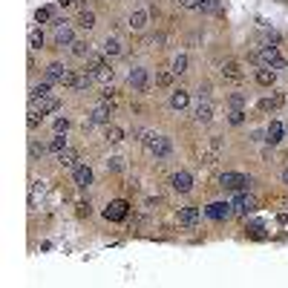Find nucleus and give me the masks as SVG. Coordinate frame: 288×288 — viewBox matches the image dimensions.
<instances>
[{
	"mask_svg": "<svg viewBox=\"0 0 288 288\" xmlns=\"http://www.w3.org/2000/svg\"><path fill=\"white\" fill-rule=\"evenodd\" d=\"M144 147L156 156V159H167L170 153H173V141L167 138V135H159V133H144Z\"/></svg>",
	"mask_w": 288,
	"mask_h": 288,
	"instance_id": "nucleus-1",
	"label": "nucleus"
},
{
	"mask_svg": "<svg viewBox=\"0 0 288 288\" xmlns=\"http://www.w3.org/2000/svg\"><path fill=\"white\" fill-rule=\"evenodd\" d=\"M251 185H254V179H251V176H245V173H233V170H228V173L219 176V188H225V191L242 193V191H248Z\"/></svg>",
	"mask_w": 288,
	"mask_h": 288,
	"instance_id": "nucleus-2",
	"label": "nucleus"
},
{
	"mask_svg": "<svg viewBox=\"0 0 288 288\" xmlns=\"http://www.w3.org/2000/svg\"><path fill=\"white\" fill-rule=\"evenodd\" d=\"M96 81V75L90 72V69H81V72H75V69H66L64 75V87H69V90H90V84Z\"/></svg>",
	"mask_w": 288,
	"mask_h": 288,
	"instance_id": "nucleus-3",
	"label": "nucleus"
},
{
	"mask_svg": "<svg viewBox=\"0 0 288 288\" xmlns=\"http://www.w3.org/2000/svg\"><path fill=\"white\" fill-rule=\"evenodd\" d=\"M256 58L262 61V66H271V69H286V58L280 55V49L277 46H262L259 52H256Z\"/></svg>",
	"mask_w": 288,
	"mask_h": 288,
	"instance_id": "nucleus-4",
	"label": "nucleus"
},
{
	"mask_svg": "<svg viewBox=\"0 0 288 288\" xmlns=\"http://www.w3.org/2000/svg\"><path fill=\"white\" fill-rule=\"evenodd\" d=\"M127 84L135 90V93H147V90H150V72H147V69H141V66L130 69V72H127Z\"/></svg>",
	"mask_w": 288,
	"mask_h": 288,
	"instance_id": "nucleus-5",
	"label": "nucleus"
},
{
	"mask_svg": "<svg viewBox=\"0 0 288 288\" xmlns=\"http://www.w3.org/2000/svg\"><path fill=\"white\" fill-rule=\"evenodd\" d=\"M230 213H233V205H230V202H211V205L205 208V216L213 219V222H225Z\"/></svg>",
	"mask_w": 288,
	"mask_h": 288,
	"instance_id": "nucleus-6",
	"label": "nucleus"
},
{
	"mask_svg": "<svg viewBox=\"0 0 288 288\" xmlns=\"http://www.w3.org/2000/svg\"><path fill=\"white\" fill-rule=\"evenodd\" d=\"M55 43L58 46H72L75 43V35H72V29H69V23H66L64 18L55 20Z\"/></svg>",
	"mask_w": 288,
	"mask_h": 288,
	"instance_id": "nucleus-7",
	"label": "nucleus"
},
{
	"mask_svg": "<svg viewBox=\"0 0 288 288\" xmlns=\"http://www.w3.org/2000/svg\"><path fill=\"white\" fill-rule=\"evenodd\" d=\"M127 208L130 205L124 202V199H115V202H110V205L104 208V216H107L110 222H121V219L127 216Z\"/></svg>",
	"mask_w": 288,
	"mask_h": 288,
	"instance_id": "nucleus-8",
	"label": "nucleus"
},
{
	"mask_svg": "<svg viewBox=\"0 0 288 288\" xmlns=\"http://www.w3.org/2000/svg\"><path fill=\"white\" fill-rule=\"evenodd\" d=\"M170 185H173V191L176 193H191L193 191V176L188 173V170H179V173H173Z\"/></svg>",
	"mask_w": 288,
	"mask_h": 288,
	"instance_id": "nucleus-9",
	"label": "nucleus"
},
{
	"mask_svg": "<svg viewBox=\"0 0 288 288\" xmlns=\"http://www.w3.org/2000/svg\"><path fill=\"white\" fill-rule=\"evenodd\" d=\"M230 205H233V211H236V213H254V211H256V199L251 196V193H245V191L239 193Z\"/></svg>",
	"mask_w": 288,
	"mask_h": 288,
	"instance_id": "nucleus-10",
	"label": "nucleus"
},
{
	"mask_svg": "<svg viewBox=\"0 0 288 288\" xmlns=\"http://www.w3.org/2000/svg\"><path fill=\"white\" fill-rule=\"evenodd\" d=\"M32 107L38 110V113L49 115V113L61 110V98H55V96H43V98H38V101H32Z\"/></svg>",
	"mask_w": 288,
	"mask_h": 288,
	"instance_id": "nucleus-11",
	"label": "nucleus"
},
{
	"mask_svg": "<svg viewBox=\"0 0 288 288\" xmlns=\"http://www.w3.org/2000/svg\"><path fill=\"white\" fill-rule=\"evenodd\" d=\"M222 78L233 81V84H239V81L245 78V72H242V64H239V61H225V64H222Z\"/></svg>",
	"mask_w": 288,
	"mask_h": 288,
	"instance_id": "nucleus-12",
	"label": "nucleus"
},
{
	"mask_svg": "<svg viewBox=\"0 0 288 288\" xmlns=\"http://www.w3.org/2000/svg\"><path fill=\"white\" fill-rule=\"evenodd\" d=\"M72 176H75V185H78V188H81V191H84V188H90V185H93V167H90V164H78V167H75V173H72Z\"/></svg>",
	"mask_w": 288,
	"mask_h": 288,
	"instance_id": "nucleus-13",
	"label": "nucleus"
},
{
	"mask_svg": "<svg viewBox=\"0 0 288 288\" xmlns=\"http://www.w3.org/2000/svg\"><path fill=\"white\" fill-rule=\"evenodd\" d=\"M283 135H286L283 121H271V127L265 130V141H268V144H280V141H283Z\"/></svg>",
	"mask_w": 288,
	"mask_h": 288,
	"instance_id": "nucleus-14",
	"label": "nucleus"
},
{
	"mask_svg": "<svg viewBox=\"0 0 288 288\" xmlns=\"http://www.w3.org/2000/svg\"><path fill=\"white\" fill-rule=\"evenodd\" d=\"M256 84L259 87H274V81H277V69H271V66H262V69H256Z\"/></svg>",
	"mask_w": 288,
	"mask_h": 288,
	"instance_id": "nucleus-15",
	"label": "nucleus"
},
{
	"mask_svg": "<svg viewBox=\"0 0 288 288\" xmlns=\"http://www.w3.org/2000/svg\"><path fill=\"white\" fill-rule=\"evenodd\" d=\"M196 222H199V208L188 205V208H182V211H179V225H185V228H193Z\"/></svg>",
	"mask_w": 288,
	"mask_h": 288,
	"instance_id": "nucleus-16",
	"label": "nucleus"
},
{
	"mask_svg": "<svg viewBox=\"0 0 288 288\" xmlns=\"http://www.w3.org/2000/svg\"><path fill=\"white\" fill-rule=\"evenodd\" d=\"M219 153H222V138H211V147L202 153V161L205 164H213V161L219 159Z\"/></svg>",
	"mask_w": 288,
	"mask_h": 288,
	"instance_id": "nucleus-17",
	"label": "nucleus"
},
{
	"mask_svg": "<svg viewBox=\"0 0 288 288\" xmlns=\"http://www.w3.org/2000/svg\"><path fill=\"white\" fill-rule=\"evenodd\" d=\"M193 115H196V121H199V124H211V121H213V107H211V101H202V104L196 107V113H193Z\"/></svg>",
	"mask_w": 288,
	"mask_h": 288,
	"instance_id": "nucleus-18",
	"label": "nucleus"
},
{
	"mask_svg": "<svg viewBox=\"0 0 288 288\" xmlns=\"http://www.w3.org/2000/svg\"><path fill=\"white\" fill-rule=\"evenodd\" d=\"M110 115H113V110H110V104L104 101V104H98L96 110L90 113V118L96 121V124H110Z\"/></svg>",
	"mask_w": 288,
	"mask_h": 288,
	"instance_id": "nucleus-19",
	"label": "nucleus"
},
{
	"mask_svg": "<svg viewBox=\"0 0 288 288\" xmlns=\"http://www.w3.org/2000/svg\"><path fill=\"white\" fill-rule=\"evenodd\" d=\"M64 75H66V66H64V64L52 61V64L46 66V81H49V84H55V81L61 84V81H64Z\"/></svg>",
	"mask_w": 288,
	"mask_h": 288,
	"instance_id": "nucleus-20",
	"label": "nucleus"
},
{
	"mask_svg": "<svg viewBox=\"0 0 288 288\" xmlns=\"http://www.w3.org/2000/svg\"><path fill=\"white\" fill-rule=\"evenodd\" d=\"M147 18H150V15H147L144 9H138V12H133V15L127 18V26L130 29H135V32H141V29L147 26Z\"/></svg>",
	"mask_w": 288,
	"mask_h": 288,
	"instance_id": "nucleus-21",
	"label": "nucleus"
},
{
	"mask_svg": "<svg viewBox=\"0 0 288 288\" xmlns=\"http://www.w3.org/2000/svg\"><path fill=\"white\" fill-rule=\"evenodd\" d=\"M93 75H96V81H101V84H113V75H115V69L107 64H101L98 69H93Z\"/></svg>",
	"mask_w": 288,
	"mask_h": 288,
	"instance_id": "nucleus-22",
	"label": "nucleus"
},
{
	"mask_svg": "<svg viewBox=\"0 0 288 288\" xmlns=\"http://www.w3.org/2000/svg\"><path fill=\"white\" fill-rule=\"evenodd\" d=\"M75 161H78V153H75L72 147H66V150L58 153V164H61V167H78Z\"/></svg>",
	"mask_w": 288,
	"mask_h": 288,
	"instance_id": "nucleus-23",
	"label": "nucleus"
},
{
	"mask_svg": "<svg viewBox=\"0 0 288 288\" xmlns=\"http://www.w3.org/2000/svg\"><path fill=\"white\" fill-rule=\"evenodd\" d=\"M188 101H191L188 90H176V93L170 96V107H173V110H185V107H188Z\"/></svg>",
	"mask_w": 288,
	"mask_h": 288,
	"instance_id": "nucleus-24",
	"label": "nucleus"
},
{
	"mask_svg": "<svg viewBox=\"0 0 288 288\" xmlns=\"http://www.w3.org/2000/svg\"><path fill=\"white\" fill-rule=\"evenodd\" d=\"M101 49H104V55H107V58H118V55H121V43H118L115 38H107Z\"/></svg>",
	"mask_w": 288,
	"mask_h": 288,
	"instance_id": "nucleus-25",
	"label": "nucleus"
},
{
	"mask_svg": "<svg viewBox=\"0 0 288 288\" xmlns=\"http://www.w3.org/2000/svg\"><path fill=\"white\" fill-rule=\"evenodd\" d=\"M104 138H107L110 144H118V141L124 138V130L115 127V124H107V130H104Z\"/></svg>",
	"mask_w": 288,
	"mask_h": 288,
	"instance_id": "nucleus-26",
	"label": "nucleus"
},
{
	"mask_svg": "<svg viewBox=\"0 0 288 288\" xmlns=\"http://www.w3.org/2000/svg\"><path fill=\"white\" fill-rule=\"evenodd\" d=\"M78 26H81V29H87V32H90V29H93V26H96V15H93V12H90V9H84V12H81V15H78Z\"/></svg>",
	"mask_w": 288,
	"mask_h": 288,
	"instance_id": "nucleus-27",
	"label": "nucleus"
},
{
	"mask_svg": "<svg viewBox=\"0 0 288 288\" xmlns=\"http://www.w3.org/2000/svg\"><path fill=\"white\" fill-rule=\"evenodd\" d=\"M49 81H40V84H35L32 87V93H29V101H38V98H43V96H49Z\"/></svg>",
	"mask_w": 288,
	"mask_h": 288,
	"instance_id": "nucleus-28",
	"label": "nucleus"
},
{
	"mask_svg": "<svg viewBox=\"0 0 288 288\" xmlns=\"http://www.w3.org/2000/svg\"><path fill=\"white\" fill-rule=\"evenodd\" d=\"M61 150H66V135H64V133H55V138L49 141V153H55V156H58Z\"/></svg>",
	"mask_w": 288,
	"mask_h": 288,
	"instance_id": "nucleus-29",
	"label": "nucleus"
},
{
	"mask_svg": "<svg viewBox=\"0 0 288 288\" xmlns=\"http://www.w3.org/2000/svg\"><path fill=\"white\" fill-rule=\"evenodd\" d=\"M199 12H208V15L222 12V0H202V3H199Z\"/></svg>",
	"mask_w": 288,
	"mask_h": 288,
	"instance_id": "nucleus-30",
	"label": "nucleus"
},
{
	"mask_svg": "<svg viewBox=\"0 0 288 288\" xmlns=\"http://www.w3.org/2000/svg\"><path fill=\"white\" fill-rule=\"evenodd\" d=\"M173 75H176L173 69H161V72H156V84L159 87H170L173 84Z\"/></svg>",
	"mask_w": 288,
	"mask_h": 288,
	"instance_id": "nucleus-31",
	"label": "nucleus"
},
{
	"mask_svg": "<svg viewBox=\"0 0 288 288\" xmlns=\"http://www.w3.org/2000/svg\"><path fill=\"white\" fill-rule=\"evenodd\" d=\"M69 52L78 55V58H84V55H90V43H87V40H75V43L69 46Z\"/></svg>",
	"mask_w": 288,
	"mask_h": 288,
	"instance_id": "nucleus-32",
	"label": "nucleus"
},
{
	"mask_svg": "<svg viewBox=\"0 0 288 288\" xmlns=\"http://www.w3.org/2000/svg\"><path fill=\"white\" fill-rule=\"evenodd\" d=\"M176 75H182V72H188V55H176L173 58V66H170Z\"/></svg>",
	"mask_w": 288,
	"mask_h": 288,
	"instance_id": "nucleus-33",
	"label": "nucleus"
},
{
	"mask_svg": "<svg viewBox=\"0 0 288 288\" xmlns=\"http://www.w3.org/2000/svg\"><path fill=\"white\" fill-rule=\"evenodd\" d=\"M49 147H43V144H38V141H32L29 144V159L32 161H38V159H43V153H46Z\"/></svg>",
	"mask_w": 288,
	"mask_h": 288,
	"instance_id": "nucleus-34",
	"label": "nucleus"
},
{
	"mask_svg": "<svg viewBox=\"0 0 288 288\" xmlns=\"http://www.w3.org/2000/svg\"><path fill=\"white\" fill-rule=\"evenodd\" d=\"M43 46V32L40 29H32L29 32V49H40Z\"/></svg>",
	"mask_w": 288,
	"mask_h": 288,
	"instance_id": "nucleus-35",
	"label": "nucleus"
},
{
	"mask_svg": "<svg viewBox=\"0 0 288 288\" xmlns=\"http://www.w3.org/2000/svg\"><path fill=\"white\" fill-rule=\"evenodd\" d=\"M228 121L236 127V124H242L245 121V110H236V107H230V113H228Z\"/></svg>",
	"mask_w": 288,
	"mask_h": 288,
	"instance_id": "nucleus-36",
	"label": "nucleus"
},
{
	"mask_svg": "<svg viewBox=\"0 0 288 288\" xmlns=\"http://www.w3.org/2000/svg\"><path fill=\"white\" fill-rule=\"evenodd\" d=\"M283 104V96H274V98H265V101H259V110H277Z\"/></svg>",
	"mask_w": 288,
	"mask_h": 288,
	"instance_id": "nucleus-37",
	"label": "nucleus"
},
{
	"mask_svg": "<svg viewBox=\"0 0 288 288\" xmlns=\"http://www.w3.org/2000/svg\"><path fill=\"white\" fill-rule=\"evenodd\" d=\"M35 20H38V23H46V20H52V9H49V6H40V9L35 12Z\"/></svg>",
	"mask_w": 288,
	"mask_h": 288,
	"instance_id": "nucleus-38",
	"label": "nucleus"
},
{
	"mask_svg": "<svg viewBox=\"0 0 288 288\" xmlns=\"http://www.w3.org/2000/svg\"><path fill=\"white\" fill-rule=\"evenodd\" d=\"M40 118H43V113H38V110H29V118H26V124H29V130H38V124H40Z\"/></svg>",
	"mask_w": 288,
	"mask_h": 288,
	"instance_id": "nucleus-39",
	"label": "nucleus"
},
{
	"mask_svg": "<svg viewBox=\"0 0 288 288\" xmlns=\"http://www.w3.org/2000/svg\"><path fill=\"white\" fill-rule=\"evenodd\" d=\"M228 104L236 107V110H242V107H245V96H242V93H233V96L228 98Z\"/></svg>",
	"mask_w": 288,
	"mask_h": 288,
	"instance_id": "nucleus-40",
	"label": "nucleus"
},
{
	"mask_svg": "<svg viewBox=\"0 0 288 288\" xmlns=\"http://www.w3.org/2000/svg\"><path fill=\"white\" fill-rule=\"evenodd\" d=\"M66 130H69V118H64V115H61V118H55V133H64V135H66Z\"/></svg>",
	"mask_w": 288,
	"mask_h": 288,
	"instance_id": "nucleus-41",
	"label": "nucleus"
},
{
	"mask_svg": "<svg viewBox=\"0 0 288 288\" xmlns=\"http://www.w3.org/2000/svg\"><path fill=\"white\" fill-rule=\"evenodd\" d=\"M101 64H104V61H101L98 55H90V58H87V69H90V72H93V69H98Z\"/></svg>",
	"mask_w": 288,
	"mask_h": 288,
	"instance_id": "nucleus-42",
	"label": "nucleus"
},
{
	"mask_svg": "<svg viewBox=\"0 0 288 288\" xmlns=\"http://www.w3.org/2000/svg\"><path fill=\"white\" fill-rule=\"evenodd\" d=\"M113 98H115V90H113V84H104V101L110 104Z\"/></svg>",
	"mask_w": 288,
	"mask_h": 288,
	"instance_id": "nucleus-43",
	"label": "nucleus"
},
{
	"mask_svg": "<svg viewBox=\"0 0 288 288\" xmlns=\"http://www.w3.org/2000/svg\"><path fill=\"white\" fill-rule=\"evenodd\" d=\"M199 3H202V0H179L182 9H199Z\"/></svg>",
	"mask_w": 288,
	"mask_h": 288,
	"instance_id": "nucleus-44",
	"label": "nucleus"
},
{
	"mask_svg": "<svg viewBox=\"0 0 288 288\" xmlns=\"http://www.w3.org/2000/svg\"><path fill=\"white\" fill-rule=\"evenodd\" d=\"M107 170H121V159H110L107 161Z\"/></svg>",
	"mask_w": 288,
	"mask_h": 288,
	"instance_id": "nucleus-45",
	"label": "nucleus"
},
{
	"mask_svg": "<svg viewBox=\"0 0 288 288\" xmlns=\"http://www.w3.org/2000/svg\"><path fill=\"white\" fill-rule=\"evenodd\" d=\"M78 216H90V205H87V202L78 205Z\"/></svg>",
	"mask_w": 288,
	"mask_h": 288,
	"instance_id": "nucleus-46",
	"label": "nucleus"
},
{
	"mask_svg": "<svg viewBox=\"0 0 288 288\" xmlns=\"http://www.w3.org/2000/svg\"><path fill=\"white\" fill-rule=\"evenodd\" d=\"M248 230H251V236H262V225H251Z\"/></svg>",
	"mask_w": 288,
	"mask_h": 288,
	"instance_id": "nucleus-47",
	"label": "nucleus"
},
{
	"mask_svg": "<svg viewBox=\"0 0 288 288\" xmlns=\"http://www.w3.org/2000/svg\"><path fill=\"white\" fill-rule=\"evenodd\" d=\"M283 185H288V167L283 170Z\"/></svg>",
	"mask_w": 288,
	"mask_h": 288,
	"instance_id": "nucleus-48",
	"label": "nucleus"
},
{
	"mask_svg": "<svg viewBox=\"0 0 288 288\" xmlns=\"http://www.w3.org/2000/svg\"><path fill=\"white\" fill-rule=\"evenodd\" d=\"M69 3H72V0H58V6H64V9L69 6Z\"/></svg>",
	"mask_w": 288,
	"mask_h": 288,
	"instance_id": "nucleus-49",
	"label": "nucleus"
}]
</instances>
